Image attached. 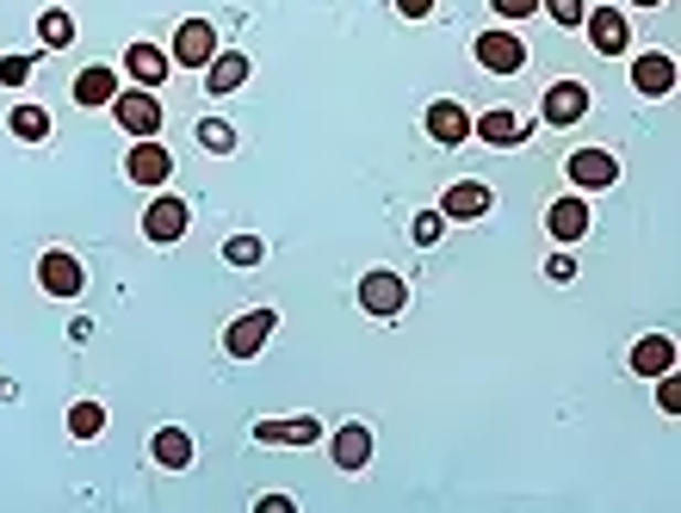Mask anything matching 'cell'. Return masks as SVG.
Wrapping results in <instances>:
<instances>
[{"label":"cell","instance_id":"obj_4","mask_svg":"<svg viewBox=\"0 0 681 513\" xmlns=\"http://www.w3.org/2000/svg\"><path fill=\"white\" fill-rule=\"evenodd\" d=\"M187 223H192V204L174 199V192H168V199H156L143 211V235H149V242H180V235H187Z\"/></svg>","mask_w":681,"mask_h":513},{"label":"cell","instance_id":"obj_34","mask_svg":"<svg viewBox=\"0 0 681 513\" xmlns=\"http://www.w3.org/2000/svg\"><path fill=\"white\" fill-rule=\"evenodd\" d=\"M657 403H663L669 415H681V384H675V377H669V372H663V396H657Z\"/></svg>","mask_w":681,"mask_h":513},{"label":"cell","instance_id":"obj_12","mask_svg":"<svg viewBox=\"0 0 681 513\" xmlns=\"http://www.w3.org/2000/svg\"><path fill=\"white\" fill-rule=\"evenodd\" d=\"M317 420L310 415H298V420H260V427H254V439H260V446H317Z\"/></svg>","mask_w":681,"mask_h":513},{"label":"cell","instance_id":"obj_31","mask_svg":"<svg viewBox=\"0 0 681 513\" xmlns=\"http://www.w3.org/2000/svg\"><path fill=\"white\" fill-rule=\"evenodd\" d=\"M539 7H545V13L557 19V25H583V13H588L583 0H539Z\"/></svg>","mask_w":681,"mask_h":513},{"label":"cell","instance_id":"obj_21","mask_svg":"<svg viewBox=\"0 0 681 513\" xmlns=\"http://www.w3.org/2000/svg\"><path fill=\"white\" fill-rule=\"evenodd\" d=\"M632 87H638V94H650V99H663L669 87H675V63H669V56H638V63H632Z\"/></svg>","mask_w":681,"mask_h":513},{"label":"cell","instance_id":"obj_27","mask_svg":"<svg viewBox=\"0 0 681 513\" xmlns=\"http://www.w3.org/2000/svg\"><path fill=\"white\" fill-rule=\"evenodd\" d=\"M199 142H205L211 156H230V149H236V130L223 125V118H199Z\"/></svg>","mask_w":681,"mask_h":513},{"label":"cell","instance_id":"obj_24","mask_svg":"<svg viewBox=\"0 0 681 513\" xmlns=\"http://www.w3.org/2000/svg\"><path fill=\"white\" fill-rule=\"evenodd\" d=\"M38 38H44L50 50L75 44V19H68V7H44V13H38Z\"/></svg>","mask_w":681,"mask_h":513},{"label":"cell","instance_id":"obj_20","mask_svg":"<svg viewBox=\"0 0 681 513\" xmlns=\"http://www.w3.org/2000/svg\"><path fill=\"white\" fill-rule=\"evenodd\" d=\"M242 81H248V56H236V50H230V56L217 50V56L205 63V87H211L217 99H223V94H236Z\"/></svg>","mask_w":681,"mask_h":513},{"label":"cell","instance_id":"obj_10","mask_svg":"<svg viewBox=\"0 0 681 513\" xmlns=\"http://www.w3.org/2000/svg\"><path fill=\"white\" fill-rule=\"evenodd\" d=\"M588 223H595L588 199H552V211H545V229H552L557 242H583Z\"/></svg>","mask_w":681,"mask_h":513},{"label":"cell","instance_id":"obj_17","mask_svg":"<svg viewBox=\"0 0 681 513\" xmlns=\"http://www.w3.org/2000/svg\"><path fill=\"white\" fill-rule=\"evenodd\" d=\"M428 137H434V142H446V149H459V142L471 137V118H465V106H453V99L428 106Z\"/></svg>","mask_w":681,"mask_h":513},{"label":"cell","instance_id":"obj_13","mask_svg":"<svg viewBox=\"0 0 681 513\" xmlns=\"http://www.w3.org/2000/svg\"><path fill=\"white\" fill-rule=\"evenodd\" d=\"M588 19V38H595V50H602V56H626V19L614 13V7H595V13H583Z\"/></svg>","mask_w":681,"mask_h":513},{"label":"cell","instance_id":"obj_7","mask_svg":"<svg viewBox=\"0 0 681 513\" xmlns=\"http://www.w3.org/2000/svg\"><path fill=\"white\" fill-rule=\"evenodd\" d=\"M564 168H571V180L583 192H602V186H614V180H619V161L607 156V149H576Z\"/></svg>","mask_w":681,"mask_h":513},{"label":"cell","instance_id":"obj_26","mask_svg":"<svg viewBox=\"0 0 681 513\" xmlns=\"http://www.w3.org/2000/svg\"><path fill=\"white\" fill-rule=\"evenodd\" d=\"M13 137L19 142H44L50 137V111L44 106H13Z\"/></svg>","mask_w":681,"mask_h":513},{"label":"cell","instance_id":"obj_33","mask_svg":"<svg viewBox=\"0 0 681 513\" xmlns=\"http://www.w3.org/2000/svg\"><path fill=\"white\" fill-rule=\"evenodd\" d=\"M545 272L564 285V279H576V260H571V254H552V260H545Z\"/></svg>","mask_w":681,"mask_h":513},{"label":"cell","instance_id":"obj_29","mask_svg":"<svg viewBox=\"0 0 681 513\" xmlns=\"http://www.w3.org/2000/svg\"><path fill=\"white\" fill-rule=\"evenodd\" d=\"M440 229H446V217H440V211H422V217L409 223V235L422 242V248H434V242H440Z\"/></svg>","mask_w":681,"mask_h":513},{"label":"cell","instance_id":"obj_32","mask_svg":"<svg viewBox=\"0 0 681 513\" xmlns=\"http://www.w3.org/2000/svg\"><path fill=\"white\" fill-rule=\"evenodd\" d=\"M502 19H526V13H539V0H490Z\"/></svg>","mask_w":681,"mask_h":513},{"label":"cell","instance_id":"obj_9","mask_svg":"<svg viewBox=\"0 0 681 513\" xmlns=\"http://www.w3.org/2000/svg\"><path fill=\"white\" fill-rule=\"evenodd\" d=\"M539 111H545V125H576V118L588 111V87H576V81H557V87H545Z\"/></svg>","mask_w":681,"mask_h":513},{"label":"cell","instance_id":"obj_35","mask_svg":"<svg viewBox=\"0 0 681 513\" xmlns=\"http://www.w3.org/2000/svg\"><path fill=\"white\" fill-rule=\"evenodd\" d=\"M396 13H403V19H428L434 0H396Z\"/></svg>","mask_w":681,"mask_h":513},{"label":"cell","instance_id":"obj_23","mask_svg":"<svg viewBox=\"0 0 681 513\" xmlns=\"http://www.w3.org/2000/svg\"><path fill=\"white\" fill-rule=\"evenodd\" d=\"M149 451H156L161 470H187V464H192V439L180 434V427H161V434L149 439Z\"/></svg>","mask_w":681,"mask_h":513},{"label":"cell","instance_id":"obj_18","mask_svg":"<svg viewBox=\"0 0 681 513\" xmlns=\"http://www.w3.org/2000/svg\"><path fill=\"white\" fill-rule=\"evenodd\" d=\"M168 63H174V56H168V50H156L149 38L125 50V68H130L137 81H143V87H161V81H168Z\"/></svg>","mask_w":681,"mask_h":513},{"label":"cell","instance_id":"obj_11","mask_svg":"<svg viewBox=\"0 0 681 513\" xmlns=\"http://www.w3.org/2000/svg\"><path fill=\"white\" fill-rule=\"evenodd\" d=\"M477 63L490 68V75H514L526 63V50H521V38H508V32H483L477 38Z\"/></svg>","mask_w":681,"mask_h":513},{"label":"cell","instance_id":"obj_6","mask_svg":"<svg viewBox=\"0 0 681 513\" xmlns=\"http://www.w3.org/2000/svg\"><path fill=\"white\" fill-rule=\"evenodd\" d=\"M125 173L137 180V186H161V180L174 173V156H168V149H161L156 137H137V149H130Z\"/></svg>","mask_w":681,"mask_h":513},{"label":"cell","instance_id":"obj_28","mask_svg":"<svg viewBox=\"0 0 681 513\" xmlns=\"http://www.w3.org/2000/svg\"><path fill=\"white\" fill-rule=\"evenodd\" d=\"M223 260L230 266H260V242H254V235H230V242H223Z\"/></svg>","mask_w":681,"mask_h":513},{"label":"cell","instance_id":"obj_25","mask_svg":"<svg viewBox=\"0 0 681 513\" xmlns=\"http://www.w3.org/2000/svg\"><path fill=\"white\" fill-rule=\"evenodd\" d=\"M106 434V408L99 403H75L68 408V439H99Z\"/></svg>","mask_w":681,"mask_h":513},{"label":"cell","instance_id":"obj_3","mask_svg":"<svg viewBox=\"0 0 681 513\" xmlns=\"http://www.w3.org/2000/svg\"><path fill=\"white\" fill-rule=\"evenodd\" d=\"M360 303L391 322V316H403V303H409V285L396 279V272H365V279H360Z\"/></svg>","mask_w":681,"mask_h":513},{"label":"cell","instance_id":"obj_30","mask_svg":"<svg viewBox=\"0 0 681 513\" xmlns=\"http://www.w3.org/2000/svg\"><path fill=\"white\" fill-rule=\"evenodd\" d=\"M32 81V56H0V87H25Z\"/></svg>","mask_w":681,"mask_h":513},{"label":"cell","instance_id":"obj_16","mask_svg":"<svg viewBox=\"0 0 681 513\" xmlns=\"http://www.w3.org/2000/svg\"><path fill=\"white\" fill-rule=\"evenodd\" d=\"M632 372H638V377L675 372V341H669V334H645V341L632 346Z\"/></svg>","mask_w":681,"mask_h":513},{"label":"cell","instance_id":"obj_22","mask_svg":"<svg viewBox=\"0 0 681 513\" xmlns=\"http://www.w3.org/2000/svg\"><path fill=\"white\" fill-rule=\"evenodd\" d=\"M365 458H372V434L353 420V427L334 434V464H341V470H365Z\"/></svg>","mask_w":681,"mask_h":513},{"label":"cell","instance_id":"obj_2","mask_svg":"<svg viewBox=\"0 0 681 513\" xmlns=\"http://www.w3.org/2000/svg\"><path fill=\"white\" fill-rule=\"evenodd\" d=\"M111 111H118V125H125L130 137H156V130H161L156 87H137V94H118V99H111Z\"/></svg>","mask_w":681,"mask_h":513},{"label":"cell","instance_id":"obj_36","mask_svg":"<svg viewBox=\"0 0 681 513\" xmlns=\"http://www.w3.org/2000/svg\"><path fill=\"white\" fill-rule=\"evenodd\" d=\"M632 7H663V0H632Z\"/></svg>","mask_w":681,"mask_h":513},{"label":"cell","instance_id":"obj_8","mask_svg":"<svg viewBox=\"0 0 681 513\" xmlns=\"http://www.w3.org/2000/svg\"><path fill=\"white\" fill-rule=\"evenodd\" d=\"M211 56H217V32H211L205 19H187L174 32V63H187V68H205Z\"/></svg>","mask_w":681,"mask_h":513},{"label":"cell","instance_id":"obj_14","mask_svg":"<svg viewBox=\"0 0 681 513\" xmlns=\"http://www.w3.org/2000/svg\"><path fill=\"white\" fill-rule=\"evenodd\" d=\"M490 186H477V180H465V186H446V199H440V217H459V223H471V217H483L490 211Z\"/></svg>","mask_w":681,"mask_h":513},{"label":"cell","instance_id":"obj_15","mask_svg":"<svg viewBox=\"0 0 681 513\" xmlns=\"http://www.w3.org/2000/svg\"><path fill=\"white\" fill-rule=\"evenodd\" d=\"M526 130H533L526 118H514V111H502V106H496V111H483V118L471 125V137H483L490 149H508V142H521Z\"/></svg>","mask_w":681,"mask_h":513},{"label":"cell","instance_id":"obj_19","mask_svg":"<svg viewBox=\"0 0 681 513\" xmlns=\"http://www.w3.org/2000/svg\"><path fill=\"white\" fill-rule=\"evenodd\" d=\"M111 99H118V75H111V68H81L75 75V106L99 111V106H111Z\"/></svg>","mask_w":681,"mask_h":513},{"label":"cell","instance_id":"obj_1","mask_svg":"<svg viewBox=\"0 0 681 513\" xmlns=\"http://www.w3.org/2000/svg\"><path fill=\"white\" fill-rule=\"evenodd\" d=\"M273 322H279L273 310H248V316H236V322H230V334H223V353H230V359H254L260 346H267Z\"/></svg>","mask_w":681,"mask_h":513},{"label":"cell","instance_id":"obj_5","mask_svg":"<svg viewBox=\"0 0 681 513\" xmlns=\"http://www.w3.org/2000/svg\"><path fill=\"white\" fill-rule=\"evenodd\" d=\"M38 285H44L50 297H81L87 272H81V260H75V254H56V248H50L44 260H38Z\"/></svg>","mask_w":681,"mask_h":513}]
</instances>
